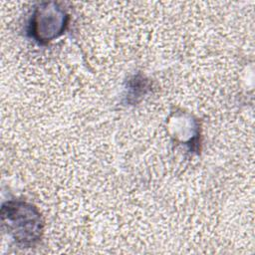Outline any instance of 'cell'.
Here are the masks:
<instances>
[{
  "label": "cell",
  "instance_id": "cell-1",
  "mask_svg": "<svg viewBox=\"0 0 255 255\" xmlns=\"http://www.w3.org/2000/svg\"><path fill=\"white\" fill-rule=\"evenodd\" d=\"M2 219L13 238L24 245L40 238L42 227L39 213L22 202H7L2 207Z\"/></svg>",
  "mask_w": 255,
  "mask_h": 255
}]
</instances>
